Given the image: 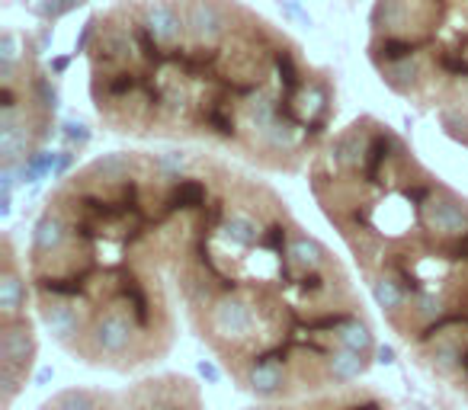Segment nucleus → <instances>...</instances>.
<instances>
[{
  "instance_id": "obj_10",
  "label": "nucleus",
  "mask_w": 468,
  "mask_h": 410,
  "mask_svg": "<svg viewBox=\"0 0 468 410\" xmlns=\"http://www.w3.org/2000/svg\"><path fill=\"white\" fill-rule=\"evenodd\" d=\"M436 119H440L442 131H446L455 144L468 148V106H462V110H449V112H442V116H436Z\"/></svg>"
},
{
  "instance_id": "obj_2",
  "label": "nucleus",
  "mask_w": 468,
  "mask_h": 410,
  "mask_svg": "<svg viewBox=\"0 0 468 410\" xmlns=\"http://www.w3.org/2000/svg\"><path fill=\"white\" fill-rule=\"evenodd\" d=\"M84 61L97 122L135 142L299 176L337 131V74L244 0H112Z\"/></svg>"
},
{
  "instance_id": "obj_11",
  "label": "nucleus",
  "mask_w": 468,
  "mask_h": 410,
  "mask_svg": "<svg viewBox=\"0 0 468 410\" xmlns=\"http://www.w3.org/2000/svg\"><path fill=\"white\" fill-rule=\"evenodd\" d=\"M39 410H48V407H46V404H42V407H39Z\"/></svg>"
},
{
  "instance_id": "obj_1",
  "label": "nucleus",
  "mask_w": 468,
  "mask_h": 410,
  "mask_svg": "<svg viewBox=\"0 0 468 410\" xmlns=\"http://www.w3.org/2000/svg\"><path fill=\"white\" fill-rule=\"evenodd\" d=\"M170 276L186 327L257 404L356 384L378 356L346 263L273 183L208 151H186Z\"/></svg>"
},
{
  "instance_id": "obj_6",
  "label": "nucleus",
  "mask_w": 468,
  "mask_h": 410,
  "mask_svg": "<svg viewBox=\"0 0 468 410\" xmlns=\"http://www.w3.org/2000/svg\"><path fill=\"white\" fill-rule=\"evenodd\" d=\"M55 125V90L29 36L4 29L0 52V161L4 170L27 167L46 148Z\"/></svg>"
},
{
  "instance_id": "obj_4",
  "label": "nucleus",
  "mask_w": 468,
  "mask_h": 410,
  "mask_svg": "<svg viewBox=\"0 0 468 410\" xmlns=\"http://www.w3.org/2000/svg\"><path fill=\"white\" fill-rule=\"evenodd\" d=\"M308 189L410 363L468 407V195L378 116L334 131Z\"/></svg>"
},
{
  "instance_id": "obj_12",
  "label": "nucleus",
  "mask_w": 468,
  "mask_h": 410,
  "mask_svg": "<svg viewBox=\"0 0 468 410\" xmlns=\"http://www.w3.org/2000/svg\"><path fill=\"white\" fill-rule=\"evenodd\" d=\"M417 410H427V407H417Z\"/></svg>"
},
{
  "instance_id": "obj_7",
  "label": "nucleus",
  "mask_w": 468,
  "mask_h": 410,
  "mask_svg": "<svg viewBox=\"0 0 468 410\" xmlns=\"http://www.w3.org/2000/svg\"><path fill=\"white\" fill-rule=\"evenodd\" d=\"M29 308L0 311V407L10 410L20 391L27 388L29 375L39 356V337Z\"/></svg>"
},
{
  "instance_id": "obj_9",
  "label": "nucleus",
  "mask_w": 468,
  "mask_h": 410,
  "mask_svg": "<svg viewBox=\"0 0 468 410\" xmlns=\"http://www.w3.org/2000/svg\"><path fill=\"white\" fill-rule=\"evenodd\" d=\"M248 410H398L391 397L376 391L372 384H344V388L321 391V394L302 397V401L280 404H254Z\"/></svg>"
},
{
  "instance_id": "obj_8",
  "label": "nucleus",
  "mask_w": 468,
  "mask_h": 410,
  "mask_svg": "<svg viewBox=\"0 0 468 410\" xmlns=\"http://www.w3.org/2000/svg\"><path fill=\"white\" fill-rule=\"evenodd\" d=\"M122 410H206L199 382L180 372H164L122 391Z\"/></svg>"
},
{
  "instance_id": "obj_5",
  "label": "nucleus",
  "mask_w": 468,
  "mask_h": 410,
  "mask_svg": "<svg viewBox=\"0 0 468 410\" xmlns=\"http://www.w3.org/2000/svg\"><path fill=\"white\" fill-rule=\"evenodd\" d=\"M366 58L420 112L468 106V0H372Z\"/></svg>"
},
{
  "instance_id": "obj_3",
  "label": "nucleus",
  "mask_w": 468,
  "mask_h": 410,
  "mask_svg": "<svg viewBox=\"0 0 468 410\" xmlns=\"http://www.w3.org/2000/svg\"><path fill=\"white\" fill-rule=\"evenodd\" d=\"M186 151H106L42 199L23 257L36 321L78 363L132 375L170 356V225Z\"/></svg>"
}]
</instances>
